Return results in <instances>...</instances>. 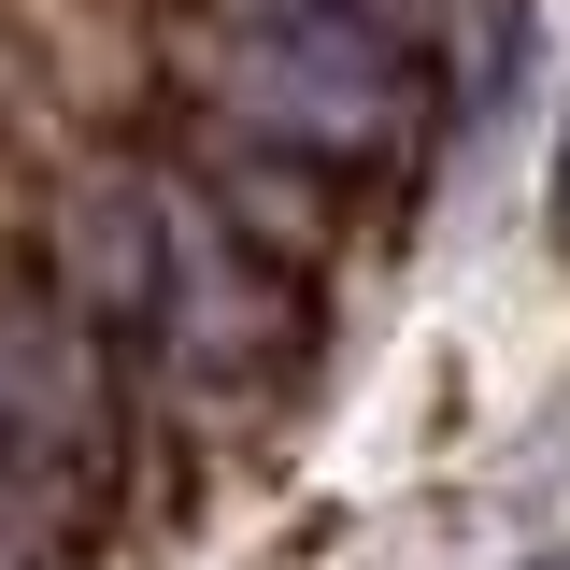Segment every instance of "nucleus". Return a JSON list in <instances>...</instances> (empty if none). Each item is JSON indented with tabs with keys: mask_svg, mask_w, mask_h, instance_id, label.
Wrapping results in <instances>:
<instances>
[{
	"mask_svg": "<svg viewBox=\"0 0 570 570\" xmlns=\"http://www.w3.org/2000/svg\"><path fill=\"white\" fill-rule=\"evenodd\" d=\"M542 570H570V557H542Z\"/></svg>",
	"mask_w": 570,
	"mask_h": 570,
	"instance_id": "nucleus-2",
	"label": "nucleus"
},
{
	"mask_svg": "<svg viewBox=\"0 0 570 570\" xmlns=\"http://www.w3.org/2000/svg\"><path fill=\"white\" fill-rule=\"evenodd\" d=\"M228 58L257 86V115H285L299 142H371L400 115V43L356 0H243Z\"/></svg>",
	"mask_w": 570,
	"mask_h": 570,
	"instance_id": "nucleus-1",
	"label": "nucleus"
}]
</instances>
